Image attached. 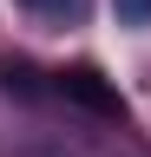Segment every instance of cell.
<instances>
[{"mask_svg": "<svg viewBox=\"0 0 151 157\" xmlns=\"http://www.w3.org/2000/svg\"><path fill=\"white\" fill-rule=\"evenodd\" d=\"M59 92L72 98V105L99 111V118H125V98H118V85H105V72H92V66H72V72H59Z\"/></svg>", "mask_w": 151, "mask_h": 157, "instance_id": "1", "label": "cell"}, {"mask_svg": "<svg viewBox=\"0 0 151 157\" xmlns=\"http://www.w3.org/2000/svg\"><path fill=\"white\" fill-rule=\"evenodd\" d=\"M125 26H151V0H112Z\"/></svg>", "mask_w": 151, "mask_h": 157, "instance_id": "2", "label": "cell"}]
</instances>
